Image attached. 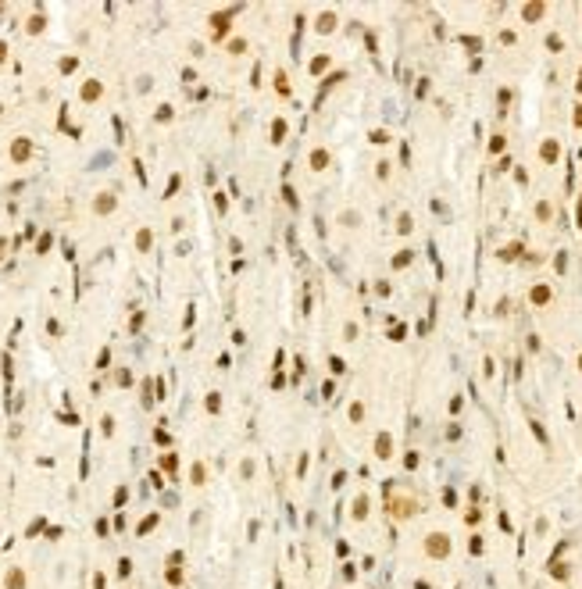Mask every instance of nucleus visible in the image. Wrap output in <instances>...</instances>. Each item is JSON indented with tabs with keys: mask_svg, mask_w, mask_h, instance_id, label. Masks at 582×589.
<instances>
[{
	"mask_svg": "<svg viewBox=\"0 0 582 589\" xmlns=\"http://www.w3.org/2000/svg\"><path fill=\"white\" fill-rule=\"evenodd\" d=\"M111 207H115L111 197H100V200H97V211H111Z\"/></svg>",
	"mask_w": 582,
	"mask_h": 589,
	"instance_id": "obj_2",
	"label": "nucleus"
},
{
	"mask_svg": "<svg viewBox=\"0 0 582 589\" xmlns=\"http://www.w3.org/2000/svg\"><path fill=\"white\" fill-rule=\"evenodd\" d=\"M0 58H4V43H0Z\"/></svg>",
	"mask_w": 582,
	"mask_h": 589,
	"instance_id": "obj_3",
	"label": "nucleus"
},
{
	"mask_svg": "<svg viewBox=\"0 0 582 589\" xmlns=\"http://www.w3.org/2000/svg\"><path fill=\"white\" fill-rule=\"evenodd\" d=\"M82 97H86V100H93V97H100V82H89V86L82 89Z\"/></svg>",
	"mask_w": 582,
	"mask_h": 589,
	"instance_id": "obj_1",
	"label": "nucleus"
}]
</instances>
